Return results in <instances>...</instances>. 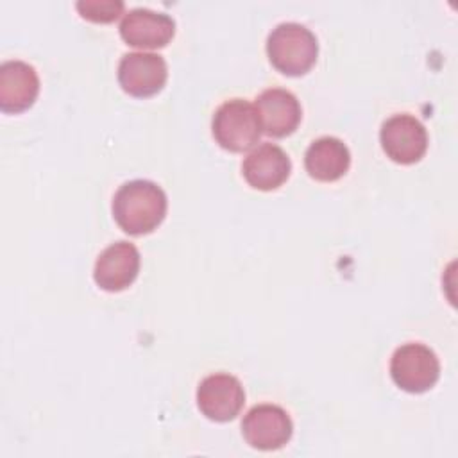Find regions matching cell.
I'll return each instance as SVG.
<instances>
[{
    "label": "cell",
    "instance_id": "6da1fadb",
    "mask_svg": "<svg viewBox=\"0 0 458 458\" xmlns=\"http://www.w3.org/2000/svg\"><path fill=\"white\" fill-rule=\"evenodd\" d=\"M165 215L166 195L154 181H127L113 197V216L127 234L140 236L154 231Z\"/></svg>",
    "mask_w": 458,
    "mask_h": 458
},
{
    "label": "cell",
    "instance_id": "7a4b0ae2",
    "mask_svg": "<svg viewBox=\"0 0 458 458\" xmlns=\"http://www.w3.org/2000/svg\"><path fill=\"white\" fill-rule=\"evenodd\" d=\"M267 54L276 70L284 75H302L317 61L318 43L302 23H277L267 38Z\"/></svg>",
    "mask_w": 458,
    "mask_h": 458
},
{
    "label": "cell",
    "instance_id": "3957f363",
    "mask_svg": "<svg viewBox=\"0 0 458 458\" xmlns=\"http://www.w3.org/2000/svg\"><path fill=\"white\" fill-rule=\"evenodd\" d=\"M211 131L216 143L231 152L249 150L263 132L256 107L243 98L220 104L213 114Z\"/></svg>",
    "mask_w": 458,
    "mask_h": 458
},
{
    "label": "cell",
    "instance_id": "277c9868",
    "mask_svg": "<svg viewBox=\"0 0 458 458\" xmlns=\"http://www.w3.org/2000/svg\"><path fill=\"white\" fill-rule=\"evenodd\" d=\"M390 376L399 388L420 394L433 388L438 381L440 361L435 351L424 344H403L390 358Z\"/></svg>",
    "mask_w": 458,
    "mask_h": 458
},
{
    "label": "cell",
    "instance_id": "5b68a950",
    "mask_svg": "<svg viewBox=\"0 0 458 458\" xmlns=\"http://www.w3.org/2000/svg\"><path fill=\"white\" fill-rule=\"evenodd\" d=\"M379 141L392 161L411 165L426 154L428 132L419 118L408 113H399L383 122Z\"/></svg>",
    "mask_w": 458,
    "mask_h": 458
},
{
    "label": "cell",
    "instance_id": "8992f818",
    "mask_svg": "<svg viewBox=\"0 0 458 458\" xmlns=\"http://www.w3.org/2000/svg\"><path fill=\"white\" fill-rule=\"evenodd\" d=\"M242 433L247 444L259 451H276L292 438L293 424L290 415L277 404H256L242 420Z\"/></svg>",
    "mask_w": 458,
    "mask_h": 458
},
{
    "label": "cell",
    "instance_id": "52a82bcc",
    "mask_svg": "<svg viewBox=\"0 0 458 458\" xmlns=\"http://www.w3.org/2000/svg\"><path fill=\"white\" fill-rule=\"evenodd\" d=\"M243 386L233 374H209L197 386V406L209 420H233L243 408Z\"/></svg>",
    "mask_w": 458,
    "mask_h": 458
},
{
    "label": "cell",
    "instance_id": "ba28073f",
    "mask_svg": "<svg viewBox=\"0 0 458 458\" xmlns=\"http://www.w3.org/2000/svg\"><path fill=\"white\" fill-rule=\"evenodd\" d=\"M166 77V61L154 52H129L118 63V82L132 97L156 95L163 89Z\"/></svg>",
    "mask_w": 458,
    "mask_h": 458
},
{
    "label": "cell",
    "instance_id": "9c48e42d",
    "mask_svg": "<svg viewBox=\"0 0 458 458\" xmlns=\"http://www.w3.org/2000/svg\"><path fill=\"white\" fill-rule=\"evenodd\" d=\"M140 272V252L134 243L120 240L106 247L93 268L95 283L106 292H120L132 284Z\"/></svg>",
    "mask_w": 458,
    "mask_h": 458
},
{
    "label": "cell",
    "instance_id": "30bf717a",
    "mask_svg": "<svg viewBox=\"0 0 458 458\" xmlns=\"http://www.w3.org/2000/svg\"><path fill=\"white\" fill-rule=\"evenodd\" d=\"M175 32V21L170 14L147 7L127 11L120 21V36L131 47L159 48L165 47Z\"/></svg>",
    "mask_w": 458,
    "mask_h": 458
},
{
    "label": "cell",
    "instance_id": "8fae6325",
    "mask_svg": "<svg viewBox=\"0 0 458 458\" xmlns=\"http://www.w3.org/2000/svg\"><path fill=\"white\" fill-rule=\"evenodd\" d=\"M256 111L261 131L272 138L292 134L302 116L297 97L283 88H268L256 98Z\"/></svg>",
    "mask_w": 458,
    "mask_h": 458
},
{
    "label": "cell",
    "instance_id": "7c38bea8",
    "mask_svg": "<svg viewBox=\"0 0 458 458\" xmlns=\"http://www.w3.org/2000/svg\"><path fill=\"white\" fill-rule=\"evenodd\" d=\"M288 154L276 143H261L247 154L242 165L245 181L261 191L279 188L290 175Z\"/></svg>",
    "mask_w": 458,
    "mask_h": 458
},
{
    "label": "cell",
    "instance_id": "4fadbf2b",
    "mask_svg": "<svg viewBox=\"0 0 458 458\" xmlns=\"http://www.w3.org/2000/svg\"><path fill=\"white\" fill-rule=\"evenodd\" d=\"M39 93L36 68L25 61L11 59L0 64V109L20 113L29 109Z\"/></svg>",
    "mask_w": 458,
    "mask_h": 458
},
{
    "label": "cell",
    "instance_id": "5bb4252c",
    "mask_svg": "<svg viewBox=\"0 0 458 458\" xmlns=\"http://www.w3.org/2000/svg\"><path fill=\"white\" fill-rule=\"evenodd\" d=\"M351 165V152L347 145L335 136H322L311 141L304 154V166L308 174L324 182L340 179Z\"/></svg>",
    "mask_w": 458,
    "mask_h": 458
},
{
    "label": "cell",
    "instance_id": "9a60e30c",
    "mask_svg": "<svg viewBox=\"0 0 458 458\" xmlns=\"http://www.w3.org/2000/svg\"><path fill=\"white\" fill-rule=\"evenodd\" d=\"M82 18L95 23H109L123 11L122 0H79L75 4Z\"/></svg>",
    "mask_w": 458,
    "mask_h": 458
}]
</instances>
